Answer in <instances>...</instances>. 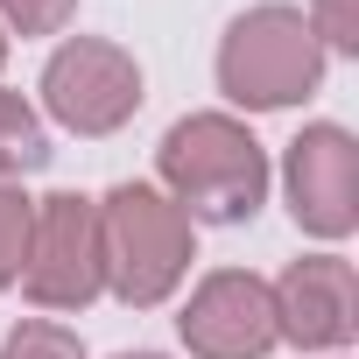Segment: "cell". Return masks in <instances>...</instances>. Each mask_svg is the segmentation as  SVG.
<instances>
[{
	"mask_svg": "<svg viewBox=\"0 0 359 359\" xmlns=\"http://www.w3.org/2000/svg\"><path fill=\"white\" fill-rule=\"evenodd\" d=\"M155 169H162V198L176 212H198V219H219V226H240L261 212L268 198V155L261 141L233 120V113H191L176 120L155 148Z\"/></svg>",
	"mask_w": 359,
	"mask_h": 359,
	"instance_id": "6da1fadb",
	"label": "cell"
},
{
	"mask_svg": "<svg viewBox=\"0 0 359 359\" xmlns=\"http://www.w3.org/2000/svg\"><path fill=\"white\" fill-rule=\"evenodd\" d=\"M99 247H106V289L134 310H155L191 268V219L155 184H113L99 198Z\"/></svg>",
	"mask_w": 359,
	"mask_h": 359,
	"instance_id": "7a4b0ae2",
	"label": "cell"
},
{
	"mask_svg": "<svg viewBox=\"0 0 359 359\" xmlns=\"http://www.w3.org/2000/svg\"><path fill=\"white\" fill-rule=\"evenodd\" d=\"M324 85V43L310 36L303 8H247L226 43H219V92L247 113H275V106H296Z\"/></svg>",
	"mask_w": 359,
	"mask_h": 359,
	"instance_id": "3957f363",
	"label": "cell"
},
{
	"mask_svg": "<svg viewBox=\"0 0 359 359\" xmlns=\"http://www.w3.org/2000/svg\"><path fill=\"white\" fill-rule=\"evenodd\" d=\"M22 289L36 310H85L106 289V247H99V205L78 191H57L36 205Z\"/></svg>",
	"mask_w": 359,
	"mask_h": 359,
	"instance_id": "277c9868",
	"label": "cell"
},
{
	"mask_svg": "<svg viewBox=\"0 0 359 359\" xmlns=\"http://www.w3.org/2000/svg\"><path fill=\"white\" fill-rule=\"evenodd\" d=\"M43 106L71 134H113V127H127L141 113V64L120 43L71 36L43 64Z\"/></svg>",
	"mask_w": 359,
	"mask_h": 359,
	"instance_id": "5b68a950",
	"label": "cell"
},
{
	"mask_svg": "<svg viewBox=\"0 0 359 359\" xmlns=\"http://www.w3.org/2000/svg\"><path fill=\"white\" fill-rule=\"evenodd\" d=\"M176 331H184V345L198 359H268L275 352V296L261 275L219 268L191 289Z\"/></svg>",
	"mask_w": 359,
	"mask_h": 359,
	"instance_id": "8992f818",
	"label": "cell"
},
{
	"mask_svg": "<svg viewBox=\"0 0 359 359\" xmlns=\"http://www.w3.org/2000/svg\"><path fill=\"white\" fill-rule=\"evenodd\" d=\"M282 184H289V212L303 233L317 240H345L359 226V148L345 127H303L289 141V162H282Z\"/></svg>",
	"mask_w": 359,
	"mask_h": 359,
	"instance_id": "52a82bcc",
	"label": "cell"
},
{
	"mask_svg": "<svg viewBox=\"0 0 359 359\" xmlns=\"http://www.w3.org/2000/svg\"><path fill=\"white\" fill-rule=\"evenodd\" d=\"M275 296V338L303 345V352H331L352 338V317H359V282H352V261L338 254H303L282 268V282L268 289Z\"/></svg>",
	"mask_w": 359,
	"mask_h": 359,
	"instance_id": "ba28073f",
	"label": "cell"
},
{
	"mask_svg": "<svg viewBox=\"0 0 359 359\" xmlns=\"http://www.w3.org/2000/svg\"><path fill=\"white\" fill-rule=\"evenodd\" d=\"M50 162V134L22 92H0V176H29Z\"/></svg>",
	"mask_w": 359,
	"mask_h": 359,
	"instance_id": "9c48e42d",
	"label": "cell"
},
{
	"mask_svg": "<svg viewBox=\"0 0 359 359\" xmlns=\"http://www.w3.org/2000/svg\"><path fill=\"white\" fill-rule=\"evenodd\" d=\"M29 226H36V198H22L15 184H0V289H15V282H22Z\"/></svg>",
	"mask_w": 359,
	"mask_h": 359,
	"instance_id": "30bf717a",
	"label": "cell"
},
{
	"mask_svg": "<svg viewBox=\"0 0 359 359\" xmlns=\"http://www.w3.org/2000/svg\"><path fill=\"white\" fill-rule=\"evenodd\" d=\"M0 359H85V338L50 324V317H29V324H15L0 338Z\"/></svg>",
	"mask_w": 359,
	"mask_h": 359,
	"instance_id": "8fae6325",
	"label": "cell"
},
{
	"mask_svg": "<svg viewBox=\"0 0 359 359\" xmlns=\"http://www.w3.org/2000/svg\"><path fill=\"white\" fill-rule=\"evenodd\" d=\"M310 36L331 50H359V0H310Z\"/></svg>",
	"mask_w": 359,
	"mask_h": 359,
	"instance_id": "7c38bea8",
	"label": "cell"
},
{
	"mask_svg": "<svg viewBox=\"0 0 359 359\" xmlns=\"http://www.w3.org/2000/svg\"><path fill=\"white\" fill-rule=\"evenodd\" d=\"M71 15H78V0H0V22L22 36H57Z\"/></svg>",
	"mask_w": 359,
	"mask_h": 359,
	"instance_id": "4fadbf2b",
	"label": "cell"
},
{
	"mask_svg": "<svg viewBox=\"0 0 359 359\" xmlns=\"http://www.w3.org/2000/svg\"><path fill=\"white\" fill-rule=\"evenodd\" d=\"M120 359H162V352H120Z\"/></svg>",
	"mask_w": 359,
	"mask_h": 359,
	"instance_id": "5bb4252c",
	"label": "cell"
},
{
	"mask_svg": "<svg viewBox=\"0 0 359 359\" xmlns=\"http://www.w3.org/2000/svg\"><path fill=\"white\" fill-rule=\"evenodd\" d=\"M0 64H8V29H0Z\"/></svg>",
	"mask_w": 359,
	"mask_h": 359,
	"instance_id": "9a60e30c",
	"label": "cell"
}]
</instances>
